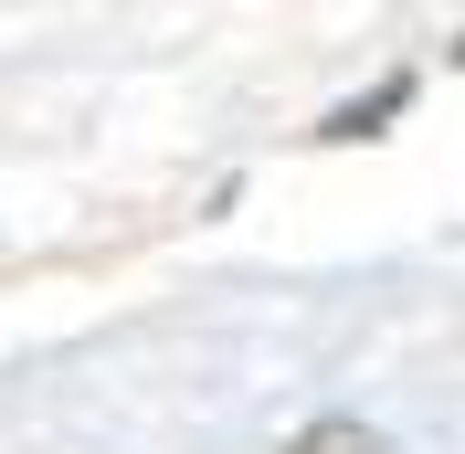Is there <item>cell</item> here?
Here are the masks:
<instances>
[{
	"label": "cell",
	"mask_w": 465,
	"mask_h": 454,
	"mask_svg": "<svg viewBox=\"0 0 465 454\" xmlns=\"http://www.w3.org/2000/svg\"><path fill=\"white\" fill-rule=\"evenodd\" d=\"M455 64H465V43H455Z\"/></svg>",
	"instance_id": "3957f363"
},
{
	"label": "cell",
	"mask_w": 465,
	"mask_h": 454,
	"mask_svg": "<svg viewBox=\"0 0 465 454\" xmlns=\"http://www.w3.org/2000/svg\"><path fill=\"white\" fill-rule=\"evenodd\" d=\"M402 106H412V74H381L371 95H349V106H328V116H318V138H328V148H349V138H381V127H391Z\"/></svg>",
	"instance_id": "6da1fadb"
},
{
	"label": "cell",
	"mask_w": 465,
	"mask_h": 454,
	"mask_svg": "<svg viewBox=\"0 0 465 454\" xmlns=\"http://www.w3.org/2000/svg\"><path fill=\"white\" fill-rule=\"evenodd\" d=\"M286 454H391V444H381V433H371V423H360V412H318V423L296 433V444H286Z\"/></svg>",
	"instance_id": "7a4b0ae2"
}]
</instances>
